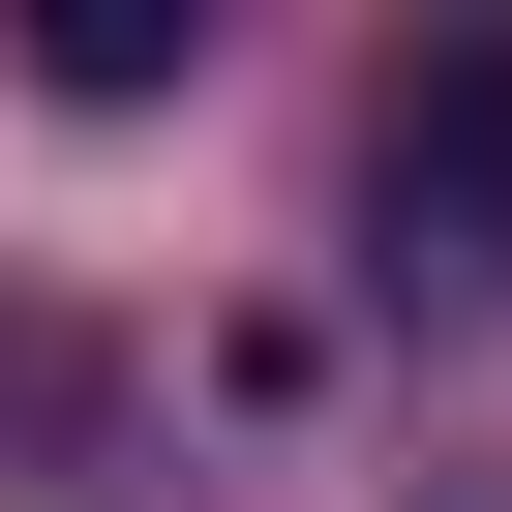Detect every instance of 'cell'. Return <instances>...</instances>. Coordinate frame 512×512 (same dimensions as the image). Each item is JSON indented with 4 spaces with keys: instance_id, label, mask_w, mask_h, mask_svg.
Listing matches in <instances>:
<instances>
[{
    "instance_id": "obj_1",
    "label": "cell",
    "mask_w": 512,
    "mask_h": 512,
    "mask_svg": "<svg viewBox=\"0 0 512 512\" xmlns=\"http://www.w3.org/2000/svg\"><path fill=\"white\" fill-rule=\"evenodd\" d=\"M392 272H452V302H512V31H452V61H392Z\"/></svg>"
}]
</instances>
